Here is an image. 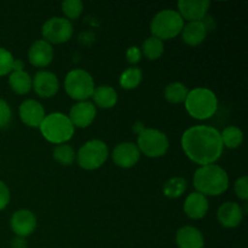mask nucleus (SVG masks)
<instances>
[{
	"instance_id": "1",
	"label": "nucleus",
	"mask_w": 248,
	"mask_h": 248,
	"mask_svg": "<svg viewBox=\"0 0 248 248\" xmlns=\"http://www.w3.org/2000/svg\"><path fill=\"white\" fill-rule=\"evenodd\" d=\"M182 148L191 161L201 166L215 164L224 149L220 132L208 125L188 128L182 136Z\"/></svg>"
},
{
	"instance_id": "2",
	"label": "nucleus",
	"mask_w": 248,
	"mask_h": 248,
	"mask_svg": "<svg viewBox=\"0 0 248 248\" xmlns=\"http://www.w3.org/2000/svg\"><path fill=\"white\" fill-rule=\"evenodd\" d=\"M193 184L202 195L218 196L229 188V177L227 171L218 165H206L196 170Z\"/></svg>"
},
{
	"instance_id": "3",
	"label": "nucleus",
	"mask_w": 248,
	"mask_h": 248,
	"mask_svg": "<svg viewBox=\"0 0 248 248\" xmlns=\"http://www.w3.org/2000/svg\"><path fill=\"white\" fill-rule=\"evenodd\" d=\"M184 103L189 115L198 120L212 118L218 108V99L215 92L205 87H196L189 91Z\"/></svg>"
},
{
	"instance_id": "4",
	"label": "nucleus",
	"mask_w": 248,
	"mask_h": 248,
	"mask_svg": "<svg viewBox=\"0 0 248 248\" xmlns=\"http://www.w3.org/2000/svg\"><path fill=\"white\" fill-rule=\"evenodd\" d=\"M41 135L53 144H63L74 136V126L67 115L62 113H51L45 116L39 126Z\"/></svg>"
},
{
	"instance_id": "5",
	"label": "nucleus",
	"mask_w": 248,
	"mask_h": 248,
	"mask_svg": "<svg viewBox=\"0 0 248 248\" xmlns=\"http://www.w3.org/2000/svg\"><path fill=\"white\" fill-rule=\"evenodd\" d=\"M184 19L176 10H164L154 16L150 23L153 36L160 40H169L181 34Z\"/></svg>"
},
{
	"instance_id": "6",
	"label": "nucleus",
	"mask_w": 248,
	"mask_h": 248,
	"mask_svg": "<svg viewBox=\"0 0 248 248\" xmlns=\"http://www.w3.org/2000/svg\"><path fill=\"white\" fill-rule=\"evenodd\" d=\"M65 92L75 101H87L94 91V81L89 72L82 69L70 70L64 80Z\"/></svg>"
},
{
	"instance_id": "7",
	"label": "nucleus",
	"mask_w": 248,
	"mask_h": 248,
	"mask_svg": "<svg viewBox=\"0 0 248 248\" xmlns=\"http://www.w3.org/2000/svg\"><path fill=\"white\" fill-rule=\"evenodd\" d=\"M108 147L99 140H92L85 143L77 154L78 164L81 169L92 171L101 167L108 159Z\"/></svg>"
},
{
	"instance_id": "8",
	"label": "nucleus",
	"mask_w": 248,
	"mask_h": 248,
	"mask_svg": "<svg viewBox=\"0 0 248 248\" xmlns=\"http://www.w3.org/2000/svg\"><path fill=\"white\" fill-rule=\"evenodd\" d=\"M169 138L155 128H145L138 135L137 148L148 157L164 156L169 150Z\"/></svg>"
},
{
	"instance_id": "9",
	"label": "nucleus",
	"mask_w": 248,
	"mask_h": 248,
	"mask_svg": "<svg viewBox=\"0 0 248 248\" xmlns=\"http://www.w3.org/2000/svg\"><path fill=\"white\" fill-rule=\"evenodd\" d=\"M41 34L48 44L67 43L73 35V24L64 17H52L43 24Z\"/></svg>"
},
{
	"instance_id": "10",
	"label": "nucleus",
	"mask_w": 248,
	"mask_h": 248,
	"mask_svg": "<svg viewBox=\"0 0 248 248\" xmlns=\"http://www.w3.org/2000/svg\"><path fill=\"white\" fill-rule=\"evenodd\" d=\"M31 81H33L31 87L34 89L35 93L43 98L53 97L60 89V82H58L56 74L47 72V70H40L36 73Z\"/></svg>"
},
{
	"instance_id": "11",
	"label": "nucleus",
	"mask_w": 248,
	"mask_h": 248,
	"mask_svg": "<svg viewBox=\"0 0 248 248\" xmlns=\"http://www.w3.org/2000/svg\"><path fill=\"white\" fill-rule=\"evenodd\" d=\"M96 113L97 110L93 103L89 101L78 102L77 104L72 107L68 118L72 121L74 127L77 126V127L85 128L93 123L94 118H96Z\"/></svg>"
},
{
	"instance_id": "12",
	"label": "nucleus",
	"mask_w": 248,
	"mask_h": 248,
	"mask_svg": "<svg viewBox=\"0 0 248 248\" xmlns=\"http://www.w3.org/2000/svg\"><path fill=\"white\" fill-rule=\"evenodd\" d=\"M11 229L17 236L27 237L33 234L36 228V218L29 210H18L10 219Z\"/></svg>"
},
{
	"instance_id": "13",
	"label": "nucleus",
	"mask_w": 248,
	"mask_h": 248,
	"mask_svg": "<svg viewBox=\"0 0 248 248\" xmlns=\"http://www.w3.org/2000/svg\"><path fill=\"white\" fill-rule=\"evenodd\" d=\"M211 2L208 0H179L178 14L183 19H188L189 22L202 21L206 17L207 10Z\"/></svg>"
},
{
	"instance_id": "14",
	"label": "nucleus",
	"mask_w": 248,
	"mask_h": 248,
	"mask_svg": "<svg viewBox=\"0 0 248 248\" xmlns=\"http://www.w3.org/2000/svg\"><path fill=\"white\" fill-rule=\"evenodd\" d=\"M140 152L137 145L131 142H124L116 145L113 150V161L116 166L131 169L140 161Z\"/></svg>"
},
{
	"instance_id": "15",
	"label": "nucleus",
	"mask_w": 248,
	"mask_h": 248,
	"mask_svg": "<svg viewBox=\"0 0 248 248\" xmlns=\"http://www.w3.org/2000/svg\"><path fill=\"white\" fill-rule=\"evenodd\" d=\"M19 118L29 127H39L45 119L44 107L35 99H27L19 106Z\"/></svg>"
},
{
	"instance_id": "16",
	"label": "nucleus",
	"mask_w": 248,
	"mask_h": 248,
	"mask_svg": "<svg viewBox=\"0 0 248 248\" xmlns=\"http://www.w3.org/2000/svg\"><path fill=\"white\" fill-rule=\"evenodd\" d=\"M28 60L34 67H47L53 60V48L45 40H36L28 50Z\"/></svg>"
},
{
	"instance_id": "17",
	"label": "nucleus",
	"mask_w": 248,
	"mask_h": 248,
	"mask_svg": "<svg viewBox=\"0 0 248 248\" xmlns=\"http://www.w3.org/2000/svg\"><path fill=\"white\" fill-rule=\"evenodd\" d=\"M244 212L239 203L228 201L224 202L217 212V219L224 228H236L241 224Z\"/></svg>"
},
{
	"instance_id": "18",
	"label": "nucleus",
	"mask_w": 248,
	"mask_h": 248,
	"mask_svg": "<svg viewBox=\"0 0 248 248\" xmlns=\"http://www.w3.org/2000/svg\"><path fill=\"white\" fill-rule=\"evenodd\" d=\"M176 244L178 248H203L205 240L198 228L186 225L177 232Z\"/></svg>"
},
{
	"instance_id": "19",
	"label": "nucleus",
	"mask_w": 248,
	"mask_h": 248,
	"mask_svg": "<svg viewBox=\"0 0 248 248\" xmlns=\"http://www.w3.org/2000/svg\"><path fill=\"white\" fill-rule=\"evenodd\" d=\"M208 211V200L205 195L198 193H191L184 201V212L191 219H201Z\"/></svg>"
},
{
	"instance_id": "20",
	"label": "nucleus",
	"mask_w": 248,
	"mask_h": 248,
	"mask_svg": "<svg viewBox=\"0 0 248 248\" xmlns=\"http://www.w3.org/2000/svg\"><path fill=\"white\" fill-rule=\"evenodd\" d=\"M206 34H207V31H206L202 21L189 22L182 29V38H183L184 43L189 46L200 45L205 40Z\"/></svg>"
},
{
	"instance_id": "21",
	"label": "nucleus",
	"mask_w": 248,
	"mask_h": 248,
	"mask_svg": "<svg viewBox=\"0 0 248 248\" xmlns=\"http://www.w3.org/2000/svg\"><path fill=\"white\" fill-rule=\"evenodd\" d=\"M92 97H93V102L96 103V106L102 109L113 108L118 102V93L109 85H101L98 87H94Z\"/></svg>"
},
{
	"instance_id": "22",
	"label": "nucleus",
	"mask_w": 248,
	"mask_h": 248,
	"mask_svg": "<svg viewBox=\"0 0 248 248\" xmlns=\"http://www.w3.org/2000/svg\"><path fill=\"white\" fill-rule=\"evenodd\" d=\"M31 78L24 70H15L9 77V85L17 94H26L31 90Z\"/></svg>"
},
{
	"instance_id": "23",
	"label": "nucleus",
	"mask_w": 248,
	"mask_h": 248,
	"mask_svg": "<svg viewBox=\"0 0 248 248\" xmlns=\"http://www.w3.org/2000/svg\"><path fill=\"white\" fill-rule=\"evenodd\" d=\"M188 93V87L182 82H171L165 87V98L172 104L183 103Z\"/></svg>"
},
{
	"instance_id": "24",
	"label": "nucleus",
	"mask_w": 248,
	"mask_h": 248,
	"mask_svg": "<svg viewBox=\"0 0 248 248\" xmlns=\"http://www.w3.org/2000/svg\"><path fill=\"white\" fill-rule=\"evenodd\" d=\"M186 186H188V183H186V181L183 177H173V178L169 179L164 184V186H162V193L169 199L181 198L186 193Z\"/></svg>"
},
{
	"instance_id": "25",
	"label": "nucleus",
	"mask_w": 248,
	"mask_h": 248,
	"mask_svg": "<svg viewBox=\"0 0 248 248\" xmlns=\"http://www.w3.org/2000/svg\"><path fill=\"white\" fill-rule=\"evenodd\" d=\"M220 140H222L223 147L235 149V148H239L242 144L244 133L236 126H228L220 133Z\"/></svg>"
},
{
	"instance_id": "26",
	"label": "nucleus",
	"mask_w": 248,
	"mask_h": 248,
	"mask_svg": "<svg viewBox=\"0 0 248 248\" xmlns=\"http://www.w3.org/2000/svg\"><path fill=\"white\" fill-rule=\"evenodd\" d=\"M140 52L150 61H155L160 58L164 53V41L155 36H149L143 41L142 51Z\"/></svg>"
},
{
	"instance_id": "27",
	"label": "nucleus",
	"mask_w": 248,
	"mask_h": 248,
	"mask_svg": "<svg viewBox=\"0 0 248 248\" xmlns=\"http://www.w3.org/2000/svg\"><path fill=\"white\" fill-rule=\"evenodd\" d=\"M143 73L138 67H130L120 75V86L125 90H133L142 82Z\"/></svg>"
},
{
	"instance_id": "28",
	"label": "nucleus",
	"mask_w": 248,
	"mask_h": 248,
	"mask_svg": "<svg viewBox=\"0 0 248 248\" xmlns=\"http://www.w3.org/2000/svg\"><path fill=\"white\" fill-rule=\"evenodd\" d=\"M52 156L58 164L63 165V166H70L75 161L77 154L70 145L63 143V144L56 145L52 152Z\"/></svg>"
},
{
	"instance_id": "29",
	"label": "nucleus",
	"mask_w": 248,
	"mask_h": 248,
	"mask_svg": "<svg viewBox=\"0 0 248 248\" xmlns=\"http://www.w3.org/2000/svg\"><path fill=\"white\" fill-rule=\"evenodd\" d=\"M84 10V4L80 0H65L62 2V11L68 18L77 19Z\"/></svg>"
},
{
	"instance_id": "30",
	"label": "nucleus",
	"mask_w": 248,
	"mask_h": 248,
	"mask_svg": "<svg viewBox=\"0 0 248 248\" xmlns=\"http://www.w3.org/2000/svg\"><path fill=\"white\" fill-rule=\"evenodd\" d=\"M14 56L6 48L0 47V77H5L12 72L14 65Z\"/></svg>"
},
{
	"instance_id": "31",
	"label": "nucleus",
	"mask_w": 248,
	"mask_h": 248,
	"mask_svg": "<svg viewBox=\"0 0 248 248\" xmlns=\"http://www.w3.org/2000/svg\"><path fill=\"white\" fill-rule=\"evenodd\" d=\"M12 120V111L9 104L0 99V130L9 127L10 123Z\"/></svg>"
},
{
	"instance_id": "32",
	"label": "nucleus",
	"mask_w": 248,
	"mask_h": 248,
	"mask_svg": "<svg viewBox=\"0 0 248 248\" xmlns=\"http://www.w3.org/2000/svg\"><path fill=\"white\" fill-rule=\"evenodd\" d=\"M235 194L239 199L246 201L248 199V178L247 176L240 177L239 179H236L234 186Z\"/></svg>"
},
{
	"instance_id": "33",
	"label": "nucleus",
	"mask_w": 248,
	"mask_h": 248,
	"mask_svg": "<svg viewBox=\"0 0 248 248\" xmlns=\"http://www.w3.org/2000/svg\"><path fill=\"white\" fill-rule=\"evenodd\" d=\"M142 57V52H140V48L137 46H131L127 48V52H126V58H127V62L130 64H136L140 61Z\"/></svg>"
},
{
	"instance_id": "34",
	"label": "nucleus",
	"mask_w": 248,
	"mask_h": 248,
	"mask_svg": "<svg viewBox=\"0 0 248 248\" xmlns=\"http://www.w3.org/2000/svg\"><path fill=\"white\" fill-rule=\"evenodd\" d=\"M10 202V190L4 182L0 181V211L4 210Z\"/></svg>"
},
{
	"instance_id": "35",
	"label": "nucleus",
	"mask_w": 248,
	"mask_h": 248,
	"mask_svg": "<svg viewBox=\"0 0 248 248\" xmlns=\"http://www.w3.org/2000/svg\"><path fill=\"white\" fill-rule=\"evenodd\" d=\"M11 248H27V242L24 240V237L16 236L15 239L11 240V245H10Z\"/></svg>"
}]
</instances>
